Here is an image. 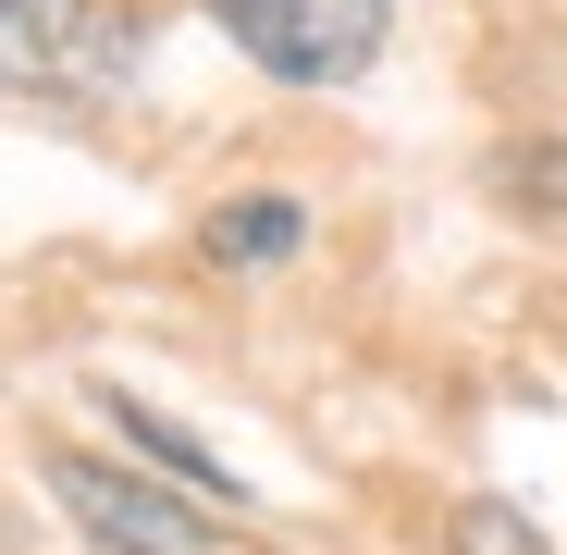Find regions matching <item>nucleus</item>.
<instances>
[{
	"label": "nucleus",
	"instance_id": "nucleus-1",
	"mask_svg": "<svg viewBox=\"0 0 567 555\" xmlns=\"http://www.w3.org/2000/svg\"><path fill=\"white\" fill-rule=\"evenodd\" d=\"M136 74L124 0H0V100H100Z\"/></svg>",
	"mask_w": 567,
	"mask_h": 555
},
{
	"label": "nucleus",
	"instance_id": "nucleus-2",
	"mask_svg": "<svg viewBox=\"0 0 567 555\" xmlns=\"http://www.w3.org/2000/svg\"><path fill=\"white\" fill-rule=\"evenodd\" d=\"M210 25L284 86H346V74H370L395 0H210Z\"/></svg>",
	"mask_w": 567,
	"mask_h": 555
},
{
	"label": "nucleus",
	"instance_id": "nucleus-3",
	"mask_svg": "<svg viewBox=\"0 0 567 555\" xmlns=\"http://www.w3.org/2000/svg\"><path fill=\"white\" fill-rule=\"evenodd\" d=\"M50 494H62V518L100 555H198V518H185L161 482H124L112 456H50Z\"/></svg>",
	"mask_w": 567,
	"mask_h": 555
},
{
	"label": "nucleus",
	"instance_id": "nucleus-4",
	"mask_svg": "<svg viewBox=\"0 0 567 555\" xmlns=\"http://www.w3.org/2000/svg\"><path fill=\"white\" fill-rule=\"evenodd\" d=\"M297 235H309L297 198H223V210L198 223V247H210L223 271H271V259H297Z\"/></svg>",
	"mask_w": 567,
	"mask_h": 555
},
{
	"label": "nucleus",
	"instance_id": "nucleus-5",
	"mask_svg": "<svg viewBox=\"0 0 567 555\" xmlns=\"http://www.w3.org/2000/svg\"><path fill=\"white\" fill-rule=\"evenodd\" d=\"M100 408H112V420H124V432H136V444H148V456H161V470H173V482H185V494H210V506H235V470H223V456H210V444H198V432H173V420H161V408H136V395H124V383H112V395H100Z\"/></svg>",
	"mask_w": 567,
	"mask_h": 555
},
{
	"label": "nucleus",
	"instance_id": "nucleus-6",
	"mask_svg": "<svg viewBox=\"0 0 567 555\" xmlns=\"http://www.w3.org/2000/svg\"><path fill=\"white\" fill-rule=\"evenodd\" d=\"M456 555H555L518 506H456Z\"/></svg>",
	"mask_w": 567,
	"mask_h": 555
}]
</instances>
